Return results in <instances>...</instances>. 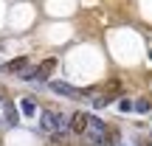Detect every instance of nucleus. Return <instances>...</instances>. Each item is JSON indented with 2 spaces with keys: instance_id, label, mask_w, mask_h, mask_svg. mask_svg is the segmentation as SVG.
<instances>
[{
  "instance_id": "f257e3e1",
  "label": "nucleus",
  "mask_w": 152,
  "mask_h": 146,
  "mask_svg": "<svg viewBox=\"0 0 152 146\" xmlns=\"http://www.w3.org/2000/svg\"><path fill=\"white\" fill-rule=\"evenodd\" d=\"M82 135H85L87 146H107V124L93 118V115H87V126H85Z\"/></svg>"
},
{
  "instance_id": "f03ea898",
  "label": "nucleus",
  "mask_w": 152,
  "mask_h": 146,
  "mask_svg": "<svg viewBox=\"0 0 152 146\" xmlns=\"http://www.w3.org/2000/svg\"><path fill=\"white\" fill-rule=\"evenodd\" d=\"M54 68H56V59H45L42 65L37 68V73H34V79H31V84H37V87H42L45 81H48V76L54 73Z\"/></svg>"
},
{
  "instance_id": "7ed1b4c3",
  "label": "nucleus",
  "mask_w": 152,
  "mask_h": 146,
  "mask_svg": "<svg viewBox=\"0 0 152 146\" xmlns=\"http://www.w3.org/2000/svg\"><path fill=\"white\" fill-rule=\"evenodd\" d=\"M39 129H42L45 135H54V132H56V113L45 110V113L39 115Z\"/></svg>"
},
{
  "instance_id": "20e7f679",
  "label": "nucleus",
  "mask_w": 152,
  "mask_h": 146,
  "mask_svg": "<svg viewBox=\"0 0 152 146\" xmlns=\"http://www.w3.org/2000/svg\"><path fill=\"white\" fill-rule=\"evenodd\" d=\"M48 87L56 93V96H68V98H79V96H82V90H76V87L65 84V81H51Z\"/></svg>"
},
{
  "instance_id": "39448f33",
  "label": "nucleus",
  "mask_w": 152,
  "mask_h": 146,
  "mask_svg": "<svg viewBox=\"0 0 152 146\" xmlns=\"http://www.w3.org/2000/svg\"><path fill=\"white\" fill-rule=\"evenodd\" d=\"M82 96H87V98H90V104H93V110H104V107H107V104H110V96H107V93H96V90H85V93H82Z\"/></svg>"
},
{
  "instance_id": "423d86ee",
  "label": "nucleus",
  "mask_w": 152,
  "mask_h": 146,
  "mask_svg": "<svg viewBox=\"0 0 152 146\" xmlns=\"http://www.w3.org/2000/svg\"><path fill=\"white\" fill-rule=\"evenodd\" d=\"M85 126H87V113H73L71 121H68V129L76 132V135H82V132H85Z\"/></svg>"
},
{
  "instance_id": "0eeeda50",
  "label": "nucleus",
  "mask_w": 152,
  "mask_h": 146,
  "mask_svg": "<svg viewBox=\"0 0 152 146\" xmlns=\"http://www.w3.org/2000/svg\"><path fill=\"white\" fill-rule=\"evenodd\" d=\"M3 113H6V124L9 126H17L20 124V115H17V107L11 101H3Z\"/></svg>"
},
{
  "instance_id": "6e6552de",
  "label": "nucleus",
  "mask_w": 152,
  "mask_h": 146,
  "mask_svg": "<svg viewBox=\"0 0 152 146\" xmlns=\"http://www.w3.org/2000/svg\"><path fill=\"white\" fill-rule=\"evenodd\" d=\"M20 107H23V115H28V118H31V115H37V101H34V98H20Z\"/></svg>"
},
{
  "instance_id": "1a4fd4ad",
  "label": "nucleus",
  "mask_w": 152,
  "mask_h": 146,
  "mask_svg": "<svg viewBox=\"0 0 152 146\" xmlns=\"http://www.w3.org/2000/svg\"><path fill=\"white\" fill-rule=\"evenodd\" d=\"M26 65H28V59H26V56H17V59H11L9 65H6V70H9V73H20Z\"/></svg>"
},
{
  "instance_id": "9d476101",
  "label": "nucleus",
  "mask_w": 152,
  "mask_h": 146,
  "mask_svg": "<svg viewBox=\"0 0 152 146\" xmlns=\"http://www.w3.org/2000/svg\"><path fill=\"white\" fill-rule=\"evenodd\" d=\"M107 96H110V101L121 96V81H118V79H110V81H107Z\"/></svg>"
},
{
  "instance_id": "9b49d317",
  "label": "nucleus",
  "mask_w": 152,
  "mask_h": 146,
  "mask_svg": "<svg viewBox=\"0 0 152 146\" xmlns=\"http://www.w3.org/2000/svg\"><path fill=\"white\" fill-rule=\"evenodd\" d=\"M132 110L141 113V115H147V113H152V101H149V98H138V101L132 104Z\"/></svg>"
},
{
  "instance_id": "f8f14e48",
  "label": "nucleus",
  "mask_w": 152,
  "mask_h": 146,
  "mask_svg": "<svg viewBox=\"0 0 152 146\" xmlns=\"http://www.w3.org/2000/svg\"><path fill=\"white\" fill-rule=\"evenodd\" d=\"M118 141H121V135H118V129H113V126H107V146H110V143L115 146Z\"/></svg>"
},
{
  "instance_id": "ddd939ff",
  "label": "nucleus",
  "mask_w": 152,
  "mask_h": 146,
  "mask_svg": "<svg viewBox=\"0 0 152 146\" xmlns=\"http://www.w3.org/2000/svg\"><path fill=\"white\" fill-rule=\"evenodd\" d=\"M118 110L121 113H132V101L130 98H118Z\"/></svg>"
},
{
  "instance_id": "4468645a",
  "label": "nucleus",
  "mask_w": 152,
  "mask_h": 146,
  "mask_svg": "<svg viewBox=\"0 0 152 146\" xmlns=\"http://www.w3.org/2000/svg\"><path fill=\"white\" fill-rule=\"evenodd\" d=\"M3 101H6V96H3V90H0V104H3Z\"/></svg>"
},
{
  "instance_id": "2eb2a0df",
  "label": "nucleus",
  "mask_w": 152,
  "mask_h": 146,
  "mask_svg": "<svg viewBox=\"0 0 152 146\" xmlns=\"http://www.w3.org/2000/svg\"><path fill=\"white\" fill-rule=\"evenodd\" d=\"M149 59H152V48H149Z\"/></svg>"
}]
</instances>
